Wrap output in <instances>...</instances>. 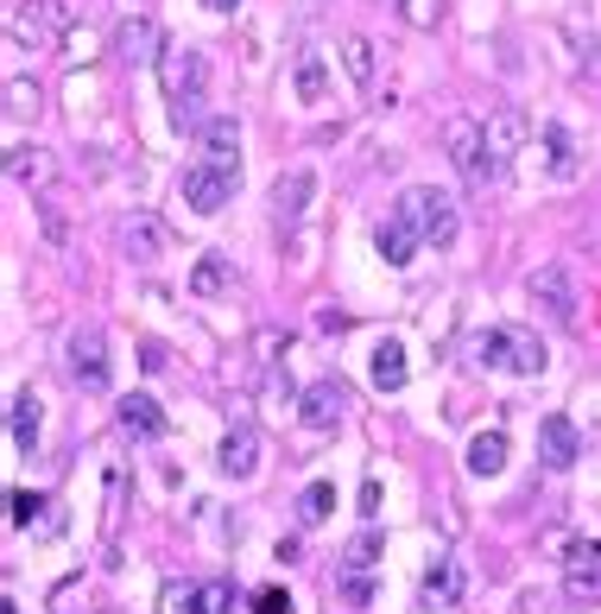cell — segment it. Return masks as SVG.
Segmentation results:
<instances>
[{
  "label": "cell",
  "mask_w": 601,
  "mask_h": 614,
  "mask_svg": "<svg viewBox=\"0 0 601 614\" xmlns=\"http://www.w3.org/2000/svg\"><path fill=\"white\" fill-rule=\"evenodd\" d=\"M159 83H165V96H172V121L197 133L203 121H209V114H203V89H209V64H203V52H190V45H165V57H159Z\"/></svg>",
  "instance_id": "6da1fadb"
},
{
  "label": "cell",
  "mask_w": 601,
  "mask_h": 614,
  "mask_svg": "<svg viewBox=\"0 0 601 614\" xmlns=\"http://www.w3.org/2000/svg\"><path fill=\"white\" fill-rule=\"evenodd\" d=\"M469 355H476V368H494V374H545V368H551L538 330H526V324H494V330H481Z\"/></svg>",
  "instance_id": "7a4b0ae2"
},
{
  "label": "cell",
  "mask_w": 601,
  "mask_h": 614,
  "mask_svg": "<svg viewBox=\"0 0 601 614\" xmlns=\"http://www.w3.org/2000/svg\"><path fill=\"white\" fill-rule=\"evenodd\" d=\"M234 190H241V158H197L177 178V197H184V209H197V216H222L234 204Z\"/></svg>",
  "instance_id": "3957f363"
},
{
  "label": "cell",
  "mask_w": 601,
  "mask_h": 614,
  "mask_svg": "<svg viewBox=\"0 0 601 614\" xmlns=\"http://www.w3.org/2000/svg\"><path fill=\"white\" fill-rule=\"evenodd\" d=\"M418 229V241L425 248H450L456 229H462V216H456V197L450 190H437V184H412V190H400V204H393Z\"/></svg>",
  "instance_id": "277c9868"
},
{
  "label": "cell",
  "mask_w": 601,
  "mask_h": 614,
  "mask_svg": "<svg viewBox=\"0 0 601 614\" xmlns=\"http://www.w3.org/2000/svg\"><path fill=\"white\" fill-rule=\"evenodd\" d=\"M70 32V7L64 0H13L7 7V39L20 52H57Z\"/></svg>",
  "instance_id": "5b68a950"
},
{
  "label": "cell",
  "mask_w": 601,
  "mask_h": 614,
  "mask_svg": "<svg viewBox=\"0 0 601 614\" xmlns=\"http://www.w3.org/2000/svg\"><path fill=\"white\" fill-rule=\"evenodd\" d=\"M444 153L456 158V172H462L469 184H501L506 178V165L488 153L481 121H469V114H450V121H444Z\"/></svg>",
  "instance_id": "8992f818"
},
{
  "label": "cell",
  "mask_w": 601,
  "mask_h": 614,
  "mask_svg": "<svg viewBox=\"0 0 601 614\" xmlns=\"http://www.w3.org/2000/svg\"><path fill=\"white\" fill-rule=\"evenodd\" d=\"M64 361H70V381L83 393H108V336H101V324H76L70 342H64Z\"/></svg>",
  "instance_id": "52a82bcc"
},
{
  "label": "cell",
  "mask_w": 601,
  "mask_h": 614,
  "mask_svg": "<svg viewBox=\"0 0 601 614\" xmlns=\"http://www.w3.org/2000/svg\"><path fill=\"white\" fill-rule=\"evenodd\" d=\"M526 292H532V305L545 310V317H551V324H577V279H570V266H564V260H551V266H538V273H532L526 279Z\"/></svg>",
  "instance_id": "ba28073f"
},
{
  "label": "cell",
  "mask_w": 601,
  "mask_h": 614,
  "mask_svg": "<svg viewBox=\"0 0 601 614\" xmlns=\"http://www.w3.org/2000/svg\"><path fill=\"white\" fill-rule=\"evenodd\" d=\"M159 614H234V589L228 583H165Z\"/></svg>",
  "instance_id": "9c48e42d"
},
{
  "label": "cell",
  "mask_w": 601,
  "mask_h": 614,
  "mask_svg": "<svg viewBox=\"0 0 601 614\" xmlns=\"http://www.w3.org/2000/svg\"><path fill=\"white\" fill-rule=\"evenodd\" d=\"M577 457H582V437H577V425H570L564 412H551V418H538V462H545V469H570Z\"/></svg>",
  "instance_id": "30bf717a"
},
{
  "label": "cell",
  "mask_w": 601,
  "mask_h": 614,
  "mask_svg": "<svg viewBox=\"0 0 601 614\" xmlns=\"http://www.w3.org/2000/svg\"><path fill=\"white\" fill-rule=\"evenodd\" d=\"M114 57L121 64H146V57H165V39L152 26L146 13H127L121 26H114Z\"/></svg>",
  "instance_id": "8fae6325"
},
{
  "label": "cell",
  "mask_w": 601,
  "mask_h": 614,
  "mask_svg": "<svg viewBox=\"0 0 601 614\" xmlns=\"http://www.w3.org/2000/svg\"><path fill=\"white\" fill-rule=\"evenodd\" d=\"M481 133H488V153L506 165V158H513L532 140V121H526V108H494V114L481 121Z\"/></svg>",
  "instance_id": "7c38bea8"
},
{
  "label": "cell",
  "mask_w": 601,
  "mask_h": 614,
  "mask_svg": "<svg viewBox=\"0 0 601 614\" xmlns=\"http://www.w3.org/2000/svg\"><path fill=\"white\" fill-rule=\"evenodd\" d=\"M349 412V393H342V381H317V386H304V399H298V418L310 425V431H336V418Z\"/></svg>",
  "instance_id": "4fadbf2b"
},
{
  "label": "cell",
  "mask_w": 601,
  "mask_h": 614,
  "mask_svg": "<svg viewBox=\"0 0 601 614\" xmlns=\"http://www.w3.org/2000/svg\"><path fill=\"white\" fill-rule=\"evenodd\" d=\"M216 469H222L228 482H248L253 469H260V431L253 425H234L222 437V450H216Z\"/></svg>",
  "instance_id": "5bb4252c"
},
{
  "label": "cell",
  "mask_w": 601,
  "mask_h": 614,
  "mask_svg": "<svg viewBox=\"0 0 601 614\" xmlns=\"http://www.w3.org/2000/svg\"><path fill=\"white\" fill-rule=\"evenodd\" d=\"M374 248H380V260H386V266H412V254H418L425 241H418V229L405 222L400 209H386V222L374 229Z\"/></svg>",
  "instance_id": "9a60e30c"
},
{
  "label": "cell",
  "mask_w": 601,
  "mask_h": 614,
  "mask_svg": "<svg viewBox=\"0 0 601 614\" xmlns=\"http://www.w3.org/2000/svg\"><path fill=\"white\" fill-rule=\"evenodd\" d=\"M538 146H545V172H551L557 184H570L582 172V153H577V140H570V128L545 121V128H538Z\"/></svg>",
  "instance_id": "2e32d148"
},
{
  "label": "cell",
  "mask_w": 601,
  "mask_h": 614,
  "mask_svg": "<svg viewBox=\"0 0 601 614\" xmlns=\"http://www.w3.org/2000/svg\"><path fill=\"white\" fill-rule=\"evenodd\" d=\"M310 190H317L310 165H292V172H278V184H273V216H278V222H298L304 209H310Z\"/></svg>",
  "instance_id": "e0dca14e"
},
{
  "label": "cell",
  "mask_w": 601,
  "mask_h": 614,
  "mask_svg": "<svg viewBox=\"0 0 601 614\" xmlns=\"http://www.w3.org/2000/svg\"><path fill=\"white\" fill-rule=\"evenodd\" d=\"M7 178L25 184V190H45V184L57 178V165H51L45 146H13V153H7Z\"/></svg>",
  "instance_id": "ac0fdd59"
},
{
  "label": "cell",
  "mask_w": 601,
  "mask_h": 614,
  "mask_svg": "<svg viewBox=\"0 0 601 614\" xmlns=\"http://www.w3.org/2000/svg\"><path fill=\"white\" fill-rule=\"evenodd\" d=\"M121 248L133 260H159V248H165V229L152 222L146 209H133V216H121Z\"/></svg>",
  "instance_id": "d6986e66"
},
{
  "label": "cell",
  "mask_w": 601,
  "mask_h": 614,
  "mask_svg": "<svg viewBox=\"0 0 601 614\" xmlns=\"http://www.w3.org/2000/svg\"><path fill=\"white\" fill-rule=\"evenodd\" d=\"M121 431L127 437H165V412H159V399L127 393V399H121Z\"/></svg>",
  "instance_id": "ffe728a7"
},
{
  "label": "cell",
  "mask_w": 601,
  "mask_h": 614,
  "mask_svg": "<svg viewBox=\"0 0 601 614\" xmlns=\"http://www.w3.org/2000/svg\"><path fill=\"white\" fill-rule=\"evenodd\" d=\"M342 70H349V83L354 89H374V77H380V64H374V45L361 39V32H342Z\"/></svg>",
  "instance_id": "44dd1931"
},
{
  "label": "cell",
  "mask_w": 601,
  "mask_h": 614,
  "mask_svg": "<svg viewBox=\"0 0 601 614\" xmlns=\"http://www.w3.org/2000/svg\"><path fill=\"white\" fill-rule=\"evenodd\" d=\"M418 595H425V608H450L456 595H462V570H456L450 558H437L425 570V583H418Z\"/></svg>",
  "instance_id": "7402d4cb"
},
{
  "label": "cell",
  "mask_w": 601,
  "mask_h": 614,
  "mask_svg": "<svg viewBox=\"0 0 601 614\" xmlns=\"http://www.w3.org/2000/svg\"><path fill=\"white\" fill-rule=\"evenodd\" d=\"M228 285H234V260L228 254H203L197 266H190V292H197V298H222Z\"/></svg>",
  "instance_id": "603a6c76"
},
{
  "label": "cell",
  "mask_w": 601,
  "mask_h": 614,
  "mask_svg": "<svg viewBox=\"0 0 601 614\" xmlns=\"http://www.w3.org/2000/svg\"><path fill=\"white\" fill-rule=\"evenodd\" d=\"M292 89H298L304 108H317L329 96V70H324V57H317V52H304L298 64H292Z\"/></svg>",
  "instance_id": "cb8c5ba5"
},
{
  "label": "cell",
  "mask_w": 601,
  "mask_h": 614,
  "mask_svg": "<svg viewBox=\"0 0 601 614\" xmlns=\"http://www.w3.org/2000/svg\"><path fill=\"white\" fill-rule=\"evenodd\" d=\"M412 381V368H405V349L386 336V342H374V386L380 393H400V386Z\"/></svg>",
  "instance_id": "d4e9b609"
},
{
  "label": "cell",
  "mask_w": 601,
  "mask_h": 614,
  "mask_svg": "<svg viewBox=\"0 0 601 614\" xmlns=\"http://www.w3.org/2000/svg\"><path fill=\"white\" fill-rule=\"evenodd\" d=\"M39 418H45L39 393H13V450L20 457H32V443H39Z\"/></svg>",
  "instance_id": "484cf974"
},
{
  "label": "cell",
  "mask_w": 601,
  "mask_h": 614,
  "mask_svg": "<svg viewBox=\"0 0 601 614\" xmlns=\"http://www.w3.org/2000/svg\"><path fill=\"white\" fill-rule=\"evenodd\" d=\"M197 140L209 146V158H234V146H241V121L234 114H209L197 128Z\"/></svg>",
  "instance_id": "4316f807"
},
{
  "label": "cell",
  "mask_w": 601,
  "mask_h": 614,
  "mask_svg": "<svg viewBox=\"0 0 601 614\" xmlns=\"http://www.w3.org/2000/svg\"><path fill=\"white\" fill-rule=\"evenodd\" d=\"M506 450H513V443H506V431H481L476 443H469V469H476V475H501V469H506Z\"/></svg>",
  "instance_id": "83f0119b"
},
{
  "label": "cell",
  "mask_w": 601,
  "mask_h": 614,
  "mask_svg": "<svg viewBox=\"0 0 601 614\" xmlns=\"http://www.w3.org/2000/svg\"><path fill=\"white\" fill-rule=\"evenodd\" d=\"M329 513H336V487H329V482H310L298 494V519H304V526H324Z\"/></svg>",
  "instance_id": "f1b7e54d"
},
{
  "label": "cell",
  "mask_w": 601,
  "mask_h": 614,
  "mask_svg": "<svg viewBox=\"0 0 601 614\" xmlns=\"http://www.w3.org/2000/svg\"><path fill=\"white\" fill-rule=\"evenodd\" d=\"M39 108H45V96H39V83L32 77H7V114H39Z\"/></svg>",
  "instance_id": "f546056e"
},
{
  "label": "cell",
  "mask_w": 601,
  "mask_h": 614,
  "mask_svg": "<svg viewBox=\"0 0 601 614\" xmlns=\"http://www.w3.org/2000/svg\"><path fill=\"white\" fill-rule=\"evenodd\" d=\"M400 20L412 32H437V20H444V0H400Z\"/></svg>",
  "instance_id": "4dcf8cb0"
},
{
  "label": "cell",
  "mask_w": 601,
  "mask_h": 614,
  "mask_svg": "<svg viewBox=\"0 0 601 614\" xmlns=\"http://www.w3.org/2000/svg\"><path fill=\"white\" fill-rule=\"evenodd\" d=\"M564 589H570L577 602H595V595H601V570H582V563H570V577H564Z\"/></svg>",
  "instance_id": "1f68e13d"
},
{
  "label": "cell",
  "mask_w": 601,
  "mask_h": 614,
  "mask_svg": "<svg viewBox=\"0 0 601 614\" xmlns=\"http://www.w3.org/2000/svg\"><path fill=\"white\" fill-rule=\"evenodd\" d=\"M253 614H292V595H285V589H260V595H253Z\"/></svg>",
  "instance_id": "d6a6232c"
},
{
  "label": "cell",
  "mask_w": 601,
  "mask_h": 614,
  "mask_svg": "<svg viewBox=\"0 0 601 614\" xmlns=\"http://www.w3.org/2000/svg\"><path fill=\"white\" fill-rule=\"evenodd\" d=\"M32 513H51L45 494H13V519H20V526H32Z\"/></svg>",
  "instance_id": "836d02e7"
},
{
  "label": "cell",
  "mask_w": 601,
  "mask_h": 614,
  "mask_svg": "<svg viewBox=\"0 0 601 614\" xmlns=\"http://www.w3.org/2000/svg\"><path fill=\"white\" fill-rule=\"evenodd\" d=\"M140 368H146V374H165L172 361H165V349H159V342H146V349H140Z\"/></svg>",
  "instance_id": "e575fe53"
},
{
  "label": "cell",
  "mask_w": 601,
  "mask_h": 614,
  "mask_svg": "<svg viewBox=\"0 0 601 614\" xmlns=\"http://www.w3.org/2000/svg\"><path fill=\"white\" fill-rule=\"evenodd\" d=\"M114 7H127V13H140V7H146V0H114Z\"/></svg>",
  "instance_id": "d590c367"
},
{
  "label": "cell",
  "mask_w": 601,
  "mask_h": 614,
  "mask_svg": "<svg viewBox=\"0 0 601 614\" xmlns=\"http://www.w3.org/2000/svg\"><path fill=\"white\" fill-rule=\"evenodd\" d=\"M209 7H216V13H228V7H241V0H209Z\"/></svg>",
  "instance_id": "8d00e7d4"
}]
</instances>
